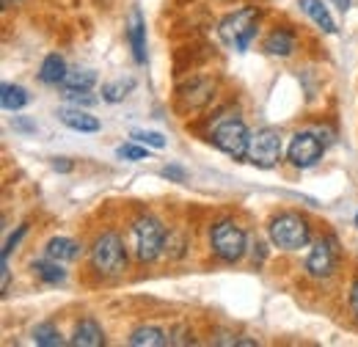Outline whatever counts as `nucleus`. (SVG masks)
Segmentation results:
<instances>
[{
	"label": "nucleus",
	"instance_id": "nucleus-1",
	"mask_svg": "<svg viewBox=\"0 0 358 347\" xmlns=\"http://www.w3.org/2000/svg\"><path fill=\"white\" fill-rule=\"evenodd\" d=\"M257 8H240L234 14H229L224 22H221V39H224L231 50L237 52H245L251 39L257 36Z\"/></svg>",
	"mask_w": 358,
	"mask_h": 347
},
{
	"label": "nucleus",
	"instance_id": "nucleus-2",
	"mask_svg": "<svg viewBox=\"0 0 358 347\" xmlns=\"http://www.w3.org/2000/svg\"><path fill=\"white\" fill-rule=\"evenodd\" d=\"M91 264L94 270H99L102 276H119L127 264V254H124V243L119 234H102L94 248H91Z\"/></svg>",
	"mask_w": 358,
	"mask_h": 347
},
{
	"label": "nucleus",
	"instance_id": "nucleus-3",
	"mask_svg": "<svg viewBox=\"0 0 358 347\" xmlns=\"http://www.w3.org/2000/svg\"><path fill=\"white\" fill-rule=\"evenodd\" d=\"M270 240L284 251H298L309 243V226L301 215L284 213L270 220Z\"/></svg>",
	"mask_w": 358,
	"mask_h": 347
},
{
	"label": "nucleus",
	"instance_id": "nucleus-4",
	"mask_svg": "<svg viewBox=\"0 0 358 347\" xmlns=\"http://www.w3.org/2000/svg\"><path fill=\"white\" fill-rule=\"evenodd\" d=\"M133 243H135V257L141 262H152L157 260V254L163 251L166 246V232H163V223L157 218H141L135 220L133 226Z\"/></svg>",
	"mask_w": 358,
	"mask_h": 347
},
{
	"label": "nucleus",
	"instance_id": "nucleus-5",
	"mask_svg": "<svg viewBox=\"0 0 358 347\" xmlns=\"http://www.w3.org/2000/svg\"><path fill=\"white\" fill-rule=\"evenodd\" d=\"M213 143L226 152L229 157H245L248 155V143H251V135L245 130V125L237 119V116H229V119H221L213 130Z\"/></svg>",
	"mask_w": 358,
	"mask_h": 347
},
{
	"label": "nucleus",
	"instance_id": "nucleus-6",
	"mask_svg": "<svg viewBox=\"0 0 358 347\" xmlns=\"http://www.w3.org/2000/svg\"><path fill=\"white\" fill-rule=\"evenodd\" d=\"M213 251L224 262H237L245 251V232L234 220H221L213 226Z\"/></svg>",
	"mask_w": 358,
	"mask_h": 347
},
{
	"label": "nucleus",
	"instance_id": "nucleus-7",
	"mask_svg": "<svg viewBox=\"0 0 358 347\" xmlns=\"http://www.w3.org/2000/svg\"><path fill=\"white\" fill-rule=\"evenodd\" d=\"M257 169H273L281 157V135L273 130V127H265L257 135H251V143H248V155H245Z\"/></svg>",
	"mask_w": 358,
	"mask_h": 347
},
{
	"label": "nucleus",
	"instance_id": "nucleus-8",
	"mask_svg": "<svg viewBox=\"0 0 358 347\" xmlns=\"http://www.w3.org/2000/svg\"><path fill=\"white\" fill-rule=\"evenodd\" d=\"M322 157V143L320 138L312 132H298L292 146H289V160L298 166V169H309L317 160Z\"/></svg>",
	"mask_w": 358,
	"mask_h": 347
},
{
	"label": "nucleus",
	"instance_id": "nucleus-9",
	"mask_svg": "<svg viewBox=\"0 0 358 347\" xmlns=\"http://www.w3.org/2000/svg\"><path fill=\"white\" fill-rule=\"evenodd\" d=\"M336 267V257H334V248L328 243H317L309 254V262H306V270L312 273L314 278H328Z\"/></svg>",
	"mask_w": 358,
	"mask_h": 347
},
{
	"label": "nucleus",
	"instance_id": "nucleus-10",
	"mask_svg": "<svg viewBox=\"0 0 358 347\" xmlns=\"http://www.w3.org/2000/svg\"><path fill=\"white\" fill-rule=\"evenodd\" d=\"M58 119H61L66 127H72V130H78V132L99 130V119L86 113V111H78V108H61V111H58Z\"/></svg>",
	"mask_w": 358,
	"mask_h": 347
},
{
	"label": "nucleus",
	"instance_id": "nucleus-11",
	"mask_svg": "<svg viewBox=\"0 0 358 347\" xmlns=\"http://www.w3.org/2000/svg\"><path fill=\"white\" fill-rule=\"evenodd\" d=\"M127 39H130V44H133L135 61H138V64H143V61H146V25H143V17H141V11H138V8L130 14Z\"/></svg>",
	"mask_w": 358,
	"mask_h": 347
},
{
	"label": "nucleus",
	"instance_id": "nucleus-12",
	"mask_svg": "<svg viewBox=\"0 0 358 347\" xmlns=\"http://www.w3.org/2000/svg\"><path fill=\"white\" fill-rule=\"evenodd\" d=\"M72 345L75 347H99V345H105V334H102V328H99L94 320H83V323L75 328Z\"/></svg>",
	"mask_w": 358,
	"mask_h": 347
},
{
	"label": "nucleus",
	"instance_id": "nucleus-13",
	"mask_svg": "<svg viewBox=\"0 0 358 347\" xmlns=\"http://www.w3.org/2000/svg\"><path fill=\"white\" fill-rule=\"evenodd\" d=\"M301 8L317 22V28H322L325 34H336V22L331 20V14H328V8L322 6V0H301Z\"/></svg>",
	"mask_w": 358,
	"mask_h": 347
},
{
	"label": "nucleus",
	"instance_id": "nucleus-14",
	"mask_svg": "<svg viewBox=\"0 0 358 347\" xmlns=\"http://www.w3.org/2000/svg\"><path fill=\"white\" fill-rule=\"evenodd\" d=\"M265 50H268L270 55H281V58H287V55L295 50V39H292L289 31L278 28V31H273L268 39H265Z\"/></svg>",
	"mask_w": 358,
	"mask_h": 347
},
{
	"label": "nucleus",
	"instance_id": "nucleus-15",
	"mask_svg": "<svg viewBox=\"0 0 358 347\" xmlns=\"http://www.w3.org/2000/svg\"><path fill=\"white\" fill-rule=\"evenodd\" d=\"M47 257L55 262H69L78 257V243L69 237H52L47 243Z\"/></svg>",
	"mask_w": 358,
	"mask_h": 347
},
{
	"label": "nucleus",
	"instance_id": "nucleus-16",
	"mask_svg": "<svg viewBox=\"0 0 358 347\" xmlns=\"http://www.w3.org/2000/svg\"><path fill=\"white\" fill-rule=\"evenodd\" d=\"M39 78H42V83H64V78H66V66H64V58L61 55H47L45 64H42V72H39Z\"/></svg>",
	"mask_w": 358,
	"mask_h": 347
},
{
	"label": "nucleus",
	"instance_id": "nucleus-17",
	"mask_svg": "<svg viewBox=\"0 0 358 347\" xmlns=\"http://www.w3.org/2000/svg\"><path fill=\"white\" fill-rule=\"evenodd\" d=\"M130 345L135 347H163L169 345V339H166V334L160 331V328H135L133 337H130Z\"/></svg>",
	"mask_w": 358,
	"mask_h": 347
},
{
	"label": "nucleus",
	"instance_id": "nucleus-18",
	"mask_svg": "<svg viewBox=\"0 0 358 347\" xmlns=\"http://www.w3.org/2000/svg\"><path fill=\"white\" fill-rule=\"evenodd\" d=\"M96 83V75L91 72V69H78V72H66V78H64V88L69 91V94H75V91H89L91 86Z\"/></svg>",
	"mask_w": 358,
	"mask_h": 347
},
{
	"label": "nucleus",
	"instance_id": "nucleus-19",
	"mask_svg": "<svg viewBox=\"0 0 358 347\" xmlns=\"http://www.w3.org/2000/svg\"><path fill=\"white\" fill-rule=\"evenodd\" d=\"M0 99H3V108H6V111H20V108L28 105V91H25L22 86H11V83H6Z\"/></svg>",
	"mask_w": 358,
	"mask_h": 347
},
{
	"label": "nucleus",
	"instance_id": "nucleus-20",
	"mask_svg": "<svg viewBox=\"0 0 358 347\" xmlns=\"http://www.w3.org/2000/svg\"><path fill=\"white\" fill-rule=\"evenodd\" d=\"M133 88H135L133 78H127V80L122 78V80H116V83H108V86L102 88V97H105L108 102H122V99H124V97H127Z\"/></svg>",
	"mask_w": 358,
	"mask_h": 347
},
{
	"label": "nucleus",
	"instance_id": "nucleus-21",
	"mask_svg": "<svg viewBox=\"0 0 358 347\" xmlns=\"http://www.w3.org/2000/svg\"><path fill=\"white\" fill-rule=\"evenodd\" d=\"M34 342H36V345H45V347L64 345V339H61L58 328H55V325H50V323H45V325H36V328H34Z\"/></svg>",
	"mask_w": 358,
	"mask_h": 347
},
{
	"label": "nucleus",
	"instance_id": "nucleus-22",
	"mask_svg": "<svg viewBox=\"0 0 358 347\" xmlns=\"http://www.w3.org/2000/svg\"><path fill=\"white\" fill-rule=\"evenodd\" d=\"M34 270L45 278L47 284H61L64 281V270L58 267V264H52V262H34Z\"/></svg>",
	"mask_w": 358,
	"mask_h": 347
},
{
	"label": "nucleus",
	"instance_id": "nucleus-23",
	"mask_svg": "<svg viewBox=\"0 0 358 347\" xmlns=\"http://www.w3.org/2000/svg\"><path fill=\"white\" fill-rule=\"evenodd\" d=\"M135 141H141V143H149V146H155V149H163L166 146V138L160 135V132H133Z\"/></svg>",
	"mask_w": 358,
	"mask_h": 347
},
{
	"label": "nucleus",
	"instance_id": "nucleus-24",
	"mask_svg": "<svg viewBox=\"0 0 358 347\" xmlns=\"http://www.w3.org/2000/svg\"><path fill=\"white\" fill-rule=\"evenodd\" d=\"M119 157L122 160H143L146 157V149L133 146V143H124V146H119Z\"/></svg>",
	"mask_w": 358,
	"mask_h": 347
},
{
	"label": "nucleus",
	"instance_id": "nucleus-25",
	"mask_svg": "<svg viewBox=\"0 0 358 347\" xmlns=\"http://www.w3.org/2000/svg\"><path fill=\"white\" fill-rule=\"evenodd\" d=\"M163 176H171V179H177V182H185V171H182V169H177V166L163 169Z\"/></svg>",
	"mask_w": 358,
	"mask_h": 347
},
{
	"label": "nucleus",
	"instance_id": "nucleus-26",
	"mask_svg": "<svg viewBox=\"0 0 358 347\" xmlns=\"http://www.w3.org/2000/svg\"><path fill=\"white\" fill-rule=\"evenodd\" d=\"M350 309H353V314L358 320V281L353 284V292H350Z\"/></svg>",
	"mask_w": 358,
	"mask_h": 347
},
{
	"label": "nucleus",
	"instance_id": "nucleus-27",
	"mask_svg": "<svg viewBox=\"0 0 358 347\" xmlns=\"http://www.w3.org/2000/svg\"><path fill=\"white\" fill-rule=\"evenodd\" d=\"M52 169H55V171H69V169H72V166H69V163H66V157H58V160H55V163H52Z\"/></svg>",
	"mask_w": 358,
	"mask_h": 347
},
{
	"label": "nucleus",
	"instance_id": "nucleus-28",
	"mask_svg": "<svg viewBox=\"0 0 358 347\" xmlns=\"http://www.w3.org/2000/svg\"><path fill=\"white\" fill-rule=\"evenodd\" d=\"M14 127H17V130H34V125H31V122H22V119H17Z\"/></svg>",
	"mask_w": 358,
	"mask_h": 347
},
{
	"label": "nucleus",
	"instance_id": "nucleus-29",
	"mask_svg": "<svg viewBox=\"0 0 358 347\" xmlns=\"http://www.w3.org/2000/svg\"><path fill=\"white\" fill-rule=\"evenodd\" d=\"M336 8H342V11H348V6H350V0H331Z\"/></svg>",
	"mask_w": 358,
	"mask_h": 347
},
{
	"label": "nucleus",
	"instance_id": "nucleus-30",
	"mask_svg": "<svg viewBox=\"0 0 358 347\" xmlns=\"http://www.w3.org/2000/svg\"><path fill=\"white\" fill-rule=\"evenodd\" d=\"M3 3H11V0H3Z\"/></svg>",
	"mask_w": 358,
	"mask_h": 347
},
{
	"label": "nucleus",
	"instance_id": "nucleus-31",
	"mask_svg": "<svg viewBox=\"0 0 358 347\" xmlns=\"http://www.w3.org/2000/svg\"><path fill=\"white\" fill-rule=\"evenodd\" d=\"M356 223H358V215H356Z\"/></svg>",
	"mask_w": 358,
	"mask_h": 347
}]
</instances>
